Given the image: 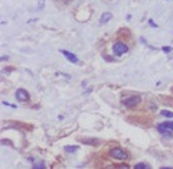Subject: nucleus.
Returning a JSON list of instances; mask_svg holds the SVG:
<instances>
[{"instance_id":"nucleus-8","label":"nucleus","mask_w":173,"mask_h":169,"mask_svg":"<svg viewBox=\"0 0 173 169\" xmlns=\"http://www.w3.org/2000/svg\"><path fill=\"white\" fill-rule=\"evenodd\" d=\"M32 162H33V165H32V168H33V169H41V168H45V163H43L42 160L32 159Z\"/></svg>"},{"instance_id":"nucleus-7","label":"nucleus","mask_w":173,"mask_h":169,"mask_svg":"<svg viewBox=\"0 0 173 169\" xmlns=\"http://www.w3.org/2000/svg\"><path fill=\"white\" fill-rule=\"evenodd\" d=\"M111 18H113V16H111V13L105 12V13H103V15H101V18H100V23H107Z\"/></svg>"},{"instance_id":"nucleus-13","label":"nucleus","mask_w":173,"mask_h":169,"mask_svg":"<svg viewBox=\"0 0 173 169\" xmlns=\"http://www.w3.org/2000/svg\"><path fill=\"white\" fill-rule=\"evenodd\" d=\"M164 127H167V129H170V130H173V121H164V123H162Z\"/></svg>"},{"instance_id":"nucleus-10","label":"nucleus","mask_w":173,"mask_h":169,"mask_svg":"<svg viewBox=\"0 0 173 169\" xmlns=\"http://www.w3.org/2000/svg\"><path fill=\"white\" fill-rule=\"evenodd\" d=\"M150 165L149 163H136L134 165V169H149Z\"/></svg>"},{"instance_id":"nucleus-15","label":"nucleus","mask_w":173,"mask_h":169,"mask_svg":"<svg viewBox=\"0 0 173 169\" xmlns=\"http://www.w3.org/2000/svg\"><path fill=\"white\" fill-rule=\"evenodd\" d=\"M59 2H64V3H68V2H69V0H59Z\"/></svg>"},{"instance_id":"nucleus-12","label":"nucleus","mask_w":173,"mask_h":169,"mask_svg":"<svg viewBox=\"0 0 173 169\" xmlns=\"http://www.w3.org/2000/svg\"><path fill=\"white\" fill-rule=\"evenodd\" d=\"M160 114L164 116V117H173V111H167V110H162Z\"/></svg>"},{"instance_id":"nucleus-6","label":"nucleus","mask_w":173,"mask_h":169,"mask_svg":"<svg viewBox=\"0 0 173 169\" xmlns=\"http://www.w3.org/2000/svg\"><path fill=\"white\" fill-rule=\"evenodd\" d=\"M157 130H159V133H162L164 137H172V132H173V130H170V129L164 127L162 123H160V124H157Z\"/></svg>"},{"instance_id":"nucleus-11","label":"nucleus","mask_w":173,"mask_h":169,"mask_svg":"<svg viewBox=\"0 0 173 169\" xmlns=\"http://www.w3.org/2000/svg\"><path fill=\"white\" fill-rule=\"evenodd\" d=\"M76 150H78V146H65V152H68V153H72Z\"/></svg>"},{"instance_id":"nucleus-1","label":"nucleus","mask_w":173,"mask_h":169,"mask_svg":"<svg viewBox=\"0 0 173 169\" xmlns=\"http://www.w3.org/2000/svg\"><path fill=\"white\" fill-rule=\"evenodd\" d=\"M110 156L113 159H117V160H127L128 159V153L126 150H123L121 147H114L110 150Z\"/></svg>"},{"instance_id":"nucleus-4","label":"nucleus","mask_w":173,"mask_h":169,"mask_svg":"<svg viewBox=\"0 0 173 169\" xmlns=\"http://www.w3.org/2000/svg\"><path fill=\"white\" fill-rule=\"evenodd\" d=\"M16 98L19 100V101H28L29 100V93L25 90V88H19L18 91H16Z\"/></svg>"},{"instance_id":"nucleus-2","label":"nucleus","mask_w":173,"mask_h":169,"mask_svg":"<svg viewBox=\"0 0 173 169\" xmlns=\"http://www.w3.org/2000/svg\"><path fill=\"white\" fill-rule=\"evenodd\" d=\"M113 52H114L116 56H121V55H124V54L128 52V46L124 42H116L113 45Z\"/></svg>"},{"instance_id":"nucleus-9","label":"nucleus","mask_w":173,"mask_h":169,"mask_svg":"<svg viewBox=\"0 0 173 169\" xmlns=\"http://www.w3.org/2000/svg\"><path fill=\"white\" fill-rule=\"evenodd\" d=\"M84 143H88V145H91V146H97L100 142L97 140V139H85V140H82Z\"/></svg>"},{"instance_id":"nucleus-3","label":"nucleus","mask_w":173,"mask_h":169,"mask_svg":"<svg viewBox=\"0 0 173 169\" xmlns=\"http://www.w3.org/2000/svg\"><path fill=\"white\" fill-rule=\"evenodd\" d=\"M140 97L139 96H130V97H126V98H123L121 100V103L127 107V109H133V107H136L139 103H140Z\"/></svg>"},{"instance_id":"nucleus-5","label":"nucleus","mask_w":173,"mask_h":169,"mask_svg":"<svg viewBox=\"0 0 173 169\" xmlns=\"http://www.w3.org/2000/svg\"><path fill=\"white\" fill-rule=\"evenodd\" d=\"M61 54H62V55H64V56H65V58H66L68 61H71L72 64H76V62H78V58H76V56H75V55L72 54V52H69V51H65V49H62V51H61Z\"/></svg>"},{"instance_id":"nucleus-14","label":"nucleus","mask_w":173,"mask_h":169,"mask_svg":"<svg viewBox=\"0 0 173 169\" xmlns=\"http://www.w3.org/2000/svg\"><path fill=\"white\" fill-rule=\"evenodd\" d=\"M162 49H163V52H166V54H167V52H170V51H172V48H170V46H163V48H162Z\"/></svg>"}]
</instances>
